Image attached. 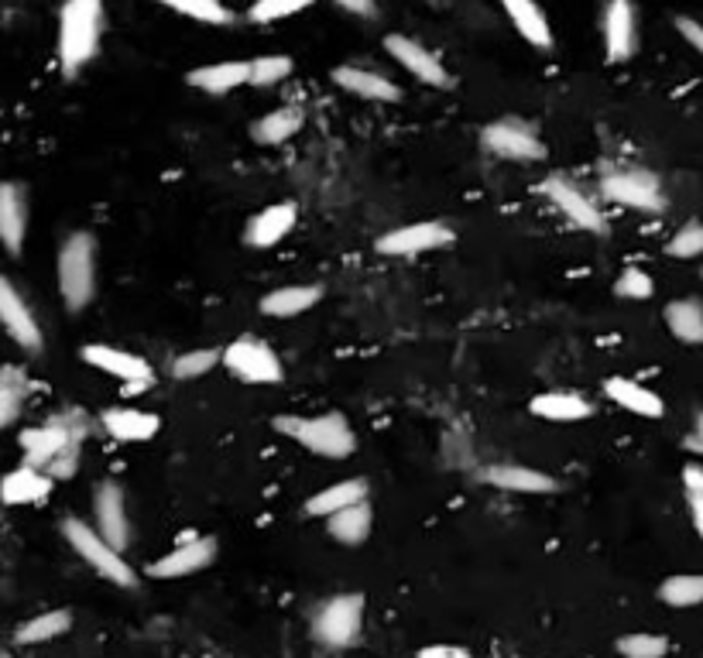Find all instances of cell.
Masks as SVG:
<instances>
[{
    "mask_svg": "<svg viewBox=\"0 0 703 658\" xmlns=\"http://www.w3.org/2000/svg\"><path fill=\"white\" fill-rule=\"evenodd\" d=\"M28 395V377L21 367H0V432L7 429L14 419H18L21 405H25Z\"/></svg>",
    "mask_w": 703,
    "mask_h": 658,
    "instance_id": "31",
    "label": "cell"
},
{
    "mask_svg": "<svg viewBox=\"0 0 703 658\" xmlns=\"http://www.w3.org/2000/svg\"><path fill=\"white\" fill-rule=\"evenodd\" d=\"M278 432H285L309 453H319L326 460H343L354 453V429L347 425L343 415H316V419H299V415H282L275 422Z\"/></svg>",
    "mask_w": 703,
    "mask_h": 658,
    "instance_id": "3",
    "label": "cell"
},
{
    "mask_svg": "<svg viewBox=\"0 0 703 658\" xmlns=\"http://www.w3.org/2000/svg\"><path fill=\"white\" fill-rule=\"evenodd\" d=\"M302 110L299 107H278V110H271V114H265L254 124V138H258L261 144H282V141H289L295 131L302 127Z\"/></svg>",
    "mask_w": 703,
    "mask_h": 658,
    "instance_id": "34",
    "label": "cell"
},
{
    "mask_svg": "<svg viewBox=\"0 0 703 658\" xmlns=\"http://www.w3.org/2000/svg\"><path fill=\"white\" fill-rule=\"evenodd\" d=\"M0 658H7V655H0Z\"/></svg>",
    "mask_w": 703,
    "mask_h": 658,
    "instance_id": "50",
    "label": "cell"
},
{
    "mask_svg": "<svg viewBox=\"0 0 703 658\" xmlns=\"http://www.w3.org/2000/svg\"><path fill=\"white\" fill-rule=\"evenodd\" d=\"M364 497H367V480H343V484H333V487H326V491L309 497L306 511L319 518H330L343 508H350V504H361Z\"/></svg>",
    "mask_w": 703,
    "mask_h": 658,
    "instance_id": "29",
    "label": "cell"
},
{
    "mask_svg": "<svg viewBox=\"0 0 703 658\" xmlns=\"http://www.w3.org/2000/svg\"><path fill=\"white\" fill-rule=\"evenodd\" d=\"M326 528H330L333 539L343 545H361L367 535H371V508H367V501L350 504V508L326 518Z\"/></svg>",
    "mask_w": 703,
    "mask_h": 658,
    "instance_id": "30",
    "label": "cell"
},
{
    "mask_svg": "<svg viewBox=\"0 0 703 658\" xmlns=\"http://www.w3.org/2000/svg\"><path fill=\"white\" fill-rule=\"evenodd\" d=\"M481 480L491 487H501V491H515V494H546L556 491V480L549 473H539L532 467H515V463H501V467H487L481 470Z\"/></svg>",
    "mask_w": 703,
    "mask_h": 658,
    "instance_id": "19",
    "label": "cell"
},
{
    "mask_svg": "<svg viewBox=\"0 0 703 658\" xmlns=\"http://www.w3.org/2000/svg\"><path fill=\"white\" fill-rule=\"evenodd\" d=\"M333 83H337L340 90H347L354 96H364V100H378V103H395L398 96H402L391 79L378 76V72H371V69H361V66L333 69Z\"/></svg>",
    "mask_w": 703,
    "mask_h": 658,
    "instance_id": "20",
    "label": "cell"
},
{
    "mask_svg": "<svg viewBox=\"0 0 703 658\" xmlns=\"http://www.w3.org/2000/svg\"><path fill=\"white\" fill-rule=\"evenodd\" d=\"M686 449H690V453H700V456H703V439H700V436H690V439H686Z\"/></svg>",
    "mask_w": 703,
    "mask_h": 658,
    "instance_id": "48",
    "label": "cell"
},
{
    "mask_svg": "<svg viewBox=\"0 0 703 658\" xmlns=\"http://www.w3.org/2000/svg\"><path fill=\"white\" fill-rule=\"evenodd\" d=\"M631 0H607L604 7V48L611 62H628L635 55L638 28Z\"/></svg>",
    "mask_w": 703,
    "mask_h": 658,
    "instance_id": "16",
    "label": "cell"
},
{
    "mask_svg": "<svg viewBox=\"0 0 703 658\" xmlns=\"http://www.w3.org/2000/svg\"><path fill=\"white\" fill-rule=\"evenodd\" d=\"M453 244V230L443 223H412V227H398L378 240V251L388 258H409V254H426L436 247Z\"/></svg>",
    "mask_w": 703,
    "mask_h": 658,
    "instance_id": "11",
    "label": "cell"
},
{
    "mask_svg": "<svg viewBox=\"0 0 703 658\" xmlns=\"http://www.w3.org/2000/svg\"><path fill=\"white\" fill-rule=\"evenodd\" d=\"M614 292H618L621 299H649V295L655 292V288H652V278L645 275V271L628 268L625 275L618 278V285H614Z\"/></svg>",
    "mask_w": 703,
    "mask_h": 658,
    "instance_id": "42",
    "label": "cell"
},
{
    "mask_svg": "<svg viewBox=\"0 0 703 658\" xmlns=\"http://www.w3.org/2000/svg\"><path fill=\"white\" fill-rule=\"evenodd\" d=\"M69 628H73V614L69 611H45V614H38V617H31V621L21 624L14 641H18V645H42V641L66 635Z\"/></svg>",
    "mask_w": 703,
    "mask_h": 658,
    "instance_id": "32",
    "label": "cell"
},
{
    "mask_svg": "<svg viewBox=\"0 0 703 658\" xmlns=\"http://www.w3.org/2000/svg\"><path fill=\"white\" fill-rule=\"evenodd\" d=\"M539 192H546V199H553V203L559 206V213H563L566 220L573 223V227L590 230V234H604V230H607L601 210H597V206L590 203V199L583 196L577 186H570L563 175H553V179H546L539 186Z\"/></svg>",
    "mask_w": 703,
    "mask_h": 658,
    "instance_id": "12",
    "label": "cell"
},
{
    "mask_svg": "<svg viewBox=\"0 0 703 658\" xmlns=\"http://www.w3.org/2000/svg\"><path fill=\"white\" fill-rule=\"evenodd\" d=\"M505 14L511 18V24L518 28V35L525 38L535 48H553V31H549L546 14L539 11L535 0H501Z\"/></svg>",
    "mask_w": 703,
    "mask_h": 658,
    "instance_id": "24",
    "label": "cell"
},
{
    "mask_svg": "<svg viewBox=\"0 0 703 658\" xmlns=\"http://www.w3.org/2000/svg\"><path fill=\"white\" fill-rule=\"evenodd\" d=\"M604 196L614 199L621 206H631V210H645V213H659L666 206L659 192V179L649 172H614L601 182Z\"/></svg>",
    "mask_w": 703,
    "mask_h": 658,
    "instance_id": "10",
    "label": "cell"
},
{
    "mask_svg": "<svg viewBox=\"0 0 703 658\" xmlns=\"http://www.w3.org/2000/svg\"><path fill=\"white\" fill-rule=\"evenodd\" d=\"M607 398L618 401L621 408H628V412L635 415H645V419H659L662 415V398L652 395L649 388H642V384L635 381H625V377H611V381L604 384Z\"/></svg>",
    "mask_w": 703,
    "mask_h": 658,
    "instance_id": "28",
    "label": "cell"
},
{
    "mask_svg": "<svg viewBox=\"0 0 703 658\" xmlns=\"http://www.w3.org/2000/svg\"><path fill=\"white\" fill-rule=\"evenodd\" d=\"M0 326L11 333V340L25 350H42V329H38L35 316L25 306L21 292L0 275Z\"/></svg>",
    "mask_w": 703,
    "mask_h": 658,
    "instance_id": "14",
    "label": "cell"
},
{
    "mask_svg": "<svg viewBox=\"0 0 703 658\" xmlns=\"http://www.w3.org/2000/svg\"><path fill=\"white\" fill-rule=\"evenodd\" d=\"M25 230H28V206H25V192L14 182H0V244L11 254L21 251L25 244Z\"/></svg>",
    "mask_w": 703,
    "mask_h": 658,
    "instance_id": "18",
    "label": "cell"
},
{
    "mask_svg": "<svg viewBox=\"0 0 703 658\" xmlns=\"http://www.w3.org/2000/svg\"><path fill=\"white\" fill-rule=\"evenodd\" d=\"M659 597L669 607H697L703 604V576H669L659 587Z\"/></svg>",
    "mask_w": 703,
    "mask_h": 658,
    "instance_id": "35",
    "label": "cell"
},
{
    "mask_svg": "<svg viewBox=\"0 0 703 658\" xmlns=\"http://www.w3.org/2000/svg\"><path fill=\"white\" fill-rule=\"evenodd\" d=\"M217 360H223V353L217 350H193V353H182L179 360L172 364V374L179 377V381H186V377H199L210 371Z\"/></svg>",
    "mask_w": 703,
    "mask_h": 658,
    "instance_id": "40",
    "label": "cell"
},
{
    "mask_svg": "<svg viewBox=\"0 0 703 658\" xmlns=\"http://www.w3.org/2000/svg\"><path fill=\"white\" fill-rule=\"evenodd\" d=\"M618 652L625 658H662L669 652V641L659 635H628L618 641Z\"/></svg>",
    "mask_w": 703,
    "mask_h": 658,
    "instance_id": "39",
    "label": "cell"
},
{
    "mask_svg": "<svg viewBox=\"0 0 703 658\" xmlns=\"http://www.w3.org/2000/svg\"><path fill=\"white\" fill-rule=\"evenodd\" d=\"M158 4H165L175 14H186V18H193V21L217 24V28L220 24H230V11L220 0H158Z\"/></svg>",
    "mask_w": 703,
    "mask_h": 658,
    "instance_id": "36",
    "label": "cell"
},
{
    "mask_svg": "<svg viewBox=\"0 0 703 658\" xmlns=\"http://www.w3.org/2000/svg\"><path fill=\"white\" fill-rule=\"evenodd\" d=\"M333 4H340L343 11H350V14H357V18H374V0H333Z\"/></svg>",
    "mask_w": 703,
    "mask_h": 658,
    "instance_id": "45",
    "label": "cell"
},
{
    "mask_svg": "<svg viewBox=\"0 0 703 658\" xmlns=\"http://www.w3.org/2000/svg\"><path fill=\"white\" fill-rule=\"evenodd\" d=\"M62 535H66V542L76 549L79 559H86L103 580L117 583V587H134V569L124 563L121 549H114L97 528H90L86 521L79 518H66V525H62Z\"/></svg>",
    "mask_w": 703,
    "mask_h": 658,
    "instance_id": "5",
    "label": "cell"
},
{
    "mask_svg": "<svg viewBox=\"0 0 703 658\" xmlns=\"http://www.w3.org/2000/svg\"><path fill=\"white\" fill-rule=\"evenodd\" d=\"M223 364L234 377H241L247 384H278L282 381V364H278L275 350L261 340H234L223 350Z\"/></svg>",
    "mask_w": 703,
    "mask_h": 658,
    "instance_id": "6",
    "label": "cell"
},
{
    "mask_svg": "<svg viewBox=\"0 0 703 658\" xmlns=\"http://www.w3.org/2000/svg\"><path fill=\"white\" fill-rule=\"evenodd\" d=\"M292 72V59L285 55H261L251 62V86H275Z\"/></svg>",
    "mask_w": 703,
    "mask_h": 658,
    "instance_id": "38",
    "label": "cell"
},
{
    "mask_svg": "<svg viewBox=\"0 0 703 658\" xmlns=\"http://www.w3.org/2000/svg\"><path fill=\"white\" fill-rule=\"evenodd\" d=\"M666 323L673 329L676 340L683 343H703V306L693 299H679L666 306Z\"/></svg>",
    "mask_w": 703,
    "mask_h": 658,
    "instance_id": "33",
    "label": "cell"
},
{
    "mask_svg": "<svg viewBox=\"0 0 703 658\" xmlns=\"http://www.w3.org/2000/svg\"><path fill=\"white\" fill-rule=\"evenodd\" d=\"M683 484L690 494H703V467H686L683 470Z\"/></svg>",
    "mask_w": 703,
    "mask_h": 658,
    "instance_id": "46",
    "label": "cell"
},
{
    "mask_svg": "<svg viewBox=\"0 0 703 658\" xmlns=\"http://www.w3.org/2000/svg\"><path fill=\"white\" fill-rule=\"evenodd\" d=\"M97 288V244L90 234H73L59 251V292L66 306L79 312Z\"/></svg>",
    "mask_w": 703,
    "mask_h": 658,
    "instance_id": "4",
    "label": "cell"
},
{
    "mask_svg": "<svg viewBox=\"0 0 703 658\" xmlns=\"http://www.w3.org/2000/svg\"><path fill=\"white\" fill-rule=\"evenodd\" d=\"M697 436L703 439V412H700V419H697Z\"/></svg>",
    "mask_w": 703,
    "mask_h": 658,
    "instance_id": "49",
    "label": "cell"
},
{
    "mask_svg": "<svg viewBox=\"0 0 703 658\" xmlns=\"http://www.w3.org/2000/svg\"><path fill=\"white\" fill-rule=\"evenodd\" d=\"M295 216H299V210H295L292 203H275V206H268V210H261L251 220V227H247V244L275 247L278 240L295 227Z\"/></svg>",
    "mask_w": 703,
    "mask_h": 658,
    "instance_id": "23",
    "label": "cell"
},
{
    "mask_svg": "<svg viewBox=\"0 0 703 658\" xmlns=\"http://www.w3.org/2000/svg\"><path fill=\"white\" fill-rule=\"evenodd\" d=\"M83 360L93 367H100V371L114 374L124 381V388L131 391H145L151 381H155V374H151V367L145 364V357H138V353H127V350H117V347H107V343H90V347H83Z\"/></svg>",
    "mask_w": 703,
    "mask_h": 658,
    "instance_id": "9",
    "label": "cell"
},
{
    "mask_svg": "<svg viewBox=\"0 0 703 658\" xmlns=\"http://www.w3.org/2000/svg\"><path fill=\"white\" fill-rule=\"evenodd\" d=\"M52 494V477L38 467H18L0 480V501L4 504H38Z\"/></svg>",
    "mask_w": 703,
    "mask_h": 658,
    "instance_id": "21",
    "label": "cell"
},
{
    "mask_svg": "<svg viewBox=\"0 0 703 658\" xmlns=\"http://www.w3.org/2000/svg\"><path fill=\"white\" fill-rule=\"evenodd\" d=\"M103 24V0H66L59 18V62L66 76H76L97 55Z\"/></svg>",
    "mask_w": 703,
    "mask_h": 658,
    "instance_id": "2",
    "label": "cell"
},
{
    "mask_svg": "<svg viewBox=\"0 0 703 658\" xmlns=\"http://www.w3.org/2000/svg\"><path fill=\"white\" fill-rule=\"evenodd\" d=\"M690 511H693V525H697L703 539V494H690Z\"/></svg>",
    "mask_w": 703,
    "mask_h": 658,
    "instance_id": "47",
    "label": "cell"
},
{
    "mask_svg": "<svg viewBox=\"0 0 703 658\" xmlns=\"http://www.w3.org/2000/svg\"><path fill=\"white\" fill-rule=\"evenodd\" d=\"M666 251L673 254V258H697V254H703V227L700 223H686V227L669 240Z\"/></svg>",
    "mask_w": 703,
    "mask_h": 658,
    "instance_id": "41",
    "label": "cell"
},
{
    "mask_svg": "<svg viewBox=\"0 0 703 658\" xmlns=\"http://www.w3.org/2000/svg\"><path fill=\"white\" fill-rule=\"evenodd\" d=\"M361 621H364V597L361 593H343V597H333L319 611L316 635L319 641H326L333 648H347L361 635Z\"/></svg>",
    "mask_w": 703,
    "mask_h": 658,
    "instance_id": "7",
    "label": "cell"
},
{
    "mask_svg": "<svg viewBox=\"0 0 703 658\" xmlns=\"http://www.w3.org/2000/svg\"><path fill=\"white\" fill-rule=\"evenodd\" d=\"M385 52L391 55V59L398 62L402 69H409L419 83H426V86H436V90H450L453 86V79H450V72L443 69V62L436 59L429 48H422L415 38L409 35H388L385 38Z\"/></svg>",
    "mask_w": 703,
    "mask_h": 658,
    "instance_id": "8",
    "label": "cell"
},
{
    "mask_svg": "<svg viewBox=\"0 0 703 658\" xmlns=\"http://www.w3.org/2000/svg\"><path fill=\"white\" fill-rule=\"evenodd\" d=\"M590 401H583L580 395H570V391H549V395L532 398V415L549 422H583L590 419Z\"/></svg>",
    "mask_w": 703,
    "mask_h": 658,
    "instance_id": "27",
    "label": "cell"
},
{
    "mask_svg": "<svg viewBox=\"0 0 703 658\" xmlns=\"http://www.w3.org/2000/svg\"><path fill=\"white\" fill-rule=\"evenodd\" d=\"M484 148L501 158H515V162H539V158H546L542 141L525 124H515V120H498V124L487 127Z\"/></svg>",
    "mask_w": 703,
    "mask_h": 658,
    "instance_id": "13",
    "label": "cell"
},
{
    "mask_svg": "<svg viewBox=\"0 0 703 658\" xmlns=\"http://www.w3.org/2000/svg\"><path fill=\"white\" fill-rule=\"evenodd\" d=\"M319 299H323V288L319 285L275 288V292L261 299V312H265V316H275V319H289V316H299V312L313 309Z\"/></svg>",
    "mask_w": 703,
    "mask_h": 658,
    "instance_id": "26",
    "label": "cell"
},
{
    "mask_svg": "<svg viewBox=\"0 0 703 658\" xmlns=\"http://www.w3.org/2000/svg\"><path fill=\"white\" fill-rule=\"evenodd\" d=\"M676 28H679V35L703 55V24H697L693 18H676Z\"/></svg>",
    "mask_w": 703,
    "mask_h": 658,
    "instance_id": "43",
    "label": "cell"
},
{
    "mask_svg": "<svg viewBox=\"0 0 703 658\" xmlns=\"http://www.w3.org/2000/svg\"><path fill=\"white\" fill-rule=\"evenodd\" d=\"M244 83H251V62H217V66H199L189 72V86L213 96H223Z\"/></svg>",
    "mask_w": 703,
    "mask_h": 658,
    "instance_id": "22",
    "label": "cell"
},
{
    "mask_svg": "<svg viewBox=\"0 0 703 658\" xmlns=\"http://www.w3.org/2000/svg\"><path fill=\"white\" fill-rule=\"evenodd\" d=\"M97 532L114 545V549H124V545L131 542L124 494L117 484H100V491H97Z\"/></svg>",
    "mask_w": 703,
    "mask_h": 658,
    "instance_id": "17",
    "label": "cell"
},
{
    "mask_svg": "<svg viewBox=\"0 0 703 658\" xmlns=\"http://www.w3.org/2000/svg\"><path fill=\"white\" fill-rule=\"evenodd\" d=\"M217 559V542L213 539H196V535H186L165 559L151 563V576L158 580H179V576L199 573Z\"/></svg>",
    "mask_w": 703,
    "mask_h": 658,
    "instance_id": "15",
    "label": "cell"
},
{
    "mask_svg": "<svg viewBox=\"0 0 703 658\" xmlns=\"http://www.w3.org/2000/svg\"><path fill=\"white\" fill-rule=\"evenodd\" d=\"M103 429L121 443H145L158 432V419L151 412H138V408H110V412H103Z\"/></svg>",
    "mask_w": 703,
    "mask_h": 658,
    "instance_id": "25",
    "label": "cell"
},
{
    "mask_svg": "<svg viewBox=\"0 0 703 658\" xmlns=\"http://www.w3.org/2000/svg\"><path fill=\"white\" fill-rule=\"evenodd\" d=\"M86 436V422L79 415H62L42 429H28L21 436V449H25V463L28 467L45 470L52 480H66L76 473L79 463V446H83Z\"/></svg>",
    "mask_w": 703,
    "mask_h": 658,
    "instance_id": "1",
    "label": "cell"
},
{
    "mask_svg": "<svg viewBox=\"0 0 703 658\" xmlns=\"http://www.w3.org/2000/svg\"><path fill=\"white\" fill-rule=\"evenodd\" d=\"M313 4L316 0H254L247 18H251L254 24H271V21L292 18V14L306 11V7H313Z\"/></svg>",
    "mask_w": 703,
    "mask_h": 658,
    "instance_id": "37",
    "label": "cell"
},
{
    "mask_svg": "<svg viewBox=\"0 0 703 658\" xmlns=\"http://www.w3.org/2000/svg\"><path fill=\"white\" fill-rule=\"evenodd\" d=\"M415 658H474V655L463 652V648H457V645H429V648H422Z\"/></svg>",
    "mask_w": 703,
    "mask_h": 658,
    "instance_id": "44",
    "label": "cell"
}]
</instances>
